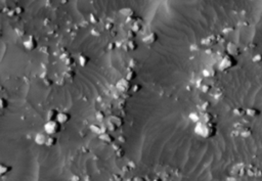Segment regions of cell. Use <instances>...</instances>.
I'll use <instances>...</instances> for the list:
<instances>
[{"label": "cell", "mask_w": 262, "mask_h": 181, "mask_svg": "<svg viewBox=\"0 0 262 181\" xmlns=\"http://www.w3.org/2000/svg\"><path fill=\"white\" fill-rule=\"evenodd\" d=\"M62 130V124L57 120L47 121L44 125V131L47 135H56Z\"/></svg>", "instance_id": "7a4b0ae2"}, {"label": "cell", "mask_w": 262, "mask_h": 181, "mask_svg": "<svg viewBox=\"0 0 262 181\" xmlns=\"http://www.w3.org/2000/svg\"><path fill=\"white\" fill-rule=\"evenodd\" d=\"M91 130L93 131L94 133H97V134H101V133H103V131H101V128L98 127V126L92 125L91 126Z\"/></svg>", "instance_id": "2e32d148"}, {"label": "cell", "mask_w": 262, "mask_h": 181, "mask_svg": "<svg viewBox=\"0 0 262 181\" xmlns=\"http://www.w3.org/2000/svg\"><path fill=\"white\" fill-rule=\"evenodd\" d=\"M47 140V136L43 133H38L36 136H35V142L38 145H45Z\"/></svg>", "instance_id": "52a82bcc"}, {"label": "cell", "mask_w": 262, "mask_h": 181, "mask_svg": "<svg viewBox=\"0 0 262 181\" xmlns=\"http://www.w3.org/2000/svg\"><path fill=\"white\" fill-rule=\"evenodd\" d=\"M96 119H98V120H104V114L103 113V111H97V113H96Z\"/></svg>", "instance_id": "ffe728a7"}, {"label": "cell", "mask_w": 262, "mask_h": 181, "mask_svg": "<svg viewBox=\"0 0 262 181\" xmlns=\"http://www.w3.org/2000/svg\"><path fill=\"white\" fill-rule=\"evenodd\" d=\"M57 142V138L54 135H48L47 136V140L45 145L48 146V147H51V146H54Z\"/></svg>", "instance_id": "9c48e42d"}, {"label": "cell", "mask_w": 262, "mask_h": 181, "mask_svg": "<svg viewBox=\"0 0 262 181\" xmlns=\"http://www.w3.org/2000/svg\"><path fill=\"white\" fill-rule=\"evenodd\" d=\"M11 169L12 168L11 167V166L6 165V164H1V166H0V174L5 175V174H7V173L11 172Z\"/></svg>", "instance_id": "7c38bea8"}, {"label": "cell", "mask_w": 262, "mask_h": 181, "mask_svg": "<svg viewBox=\"0 0 262 181\" xmlns=\"http://www.w3.org/2000/svg\"><path fill=\"white\" fill-rule=\"evenodd\" d=\"M194 132L198 135L202 136V137L210 138L215 135L216 128L212 124V122H201V121H199L198 123H196V126H194Z\"/></svg>", "instance_id": "6da1fadb"}, {"label": "cell", "mask_w": 262, "mask_h": 181, "mask_svg": "<svg viewBox=\"0 0 262 181\" xmlns=\"http://www.w3.org/2000/svg\"><path fill=\"white\" fill-rule=\"evenodd\" d=\"M0 102H1V108L2 110H4V108H7V105H8V101H7L5 98H1V100H0Z\"/></svg>", "instance_id": "ac0fdd59"}, {"label": "cell", "mask_w": 262, "mask_h": 181, "mask_svg": "<svg viewBox=\"0 0 262 181\" xmlns=\"http://www.w3.org/2000/svg\"><path fill=\"white\" fill-rule=\"evenodd\" d=\"M110 121H112V122H113L114 124H116V125L118 126V128H119V127H121V126L124 124L123 120H122V119L120 118V117H118V116H115V117L113 116V117H111V119H110Z\"/></svg>", "instance_id": "4fadbf2b"}, {"label": "cell", "mask_w": 262, "mask_h": 181, "mask_svg": "<svg viewBox=\"0 0 262 181\" xmlns=\"http://www.w3.org/2000/svg\"><path fill=\"white\" fill-rule=\"evenodd\" d=\"M117 87H118L119 90L124 91V92L129 91L131 88L130 81H129L128 79H121V80L118 82V84H117Z\"/></svg>", "instance_id": "277c9868"}, {"label": "cell", "mask_w": 262, "mask_h": 181, "mask_svg": "<svg viewBox=\"0 0 262 181\" xmlns=\"http://www.w3.org/2000/svg\"><path fill=\"white\" fill-rule=\"evenodd\" d=\"M135 76H136V75H135V73H134L133 71H129V74H128V75H127L126 79H128V80L130 81V80H132V79H133Z\"/></svg>", "instance_id": "d6986e66"}, {"label": "cell", "mask_w": 262, "mask_h": 181, "mask_svg": "<svg viewBox=\"0 0 262 181\" xmlns=\"http://www.w3.org/2000/svg\"><path fill=\"white\" fill-rule=\"evenodd\" d=\"M202 118L204 119V122H211V121H212V117L210 116V114H208V113L204 114Z\"/></svg>", "instance_id": "e0dca14e"}, {"label": "cell", "mask_w": 262, "mask_h": 181, "mask_svg": "<svg viewBox=\"0 0 262 181\" xmlns=\"http://www.w3.org/2000/svg\"><path fill=\"white\" fill-rule=\"evenodd\" d=\"M157 41V35L155 33H149L148 36L146 37V38L143 39V42L144 43H154V42Z\"/></svg>", "instance_id": "30bf717a"}, {"label": "cell", "mask_w": 262, "mask_h": 181, "mask_svg": "<svg viewBox=\"0 0 262 181\" xmlns=\"http://www.w3.org/2000/svg\"><path fill=\"white\" fill-rule=\"evenodd\" d=\"M56 120L61 124L68 123L69 121L71 120V114L68 113V111H59Z\"/></svg>", "instance_id": "5b68a950"}, {"label": "cell", "mask_w": 262, "mask_h": 181, "mask_svg": "<svg viewBox=\"0 0 262 181\" xmlns=\"http://www.w3.org/2000/svg\"><path fill=\"white\" fill-rule=\"evenodd\" d=\"M233 59L231 56H229V55L225 56V58L222 59V61L220 63V69L221 70H226V69L233 67Z\"/></svg>", "instance_id": "8992f818"}, {"label": "cell", "mask_w": 262, "mask_h": 181, "mask_svg": "<svg viewBox=\"0 0 262 181\" xmlns=\"http://www.w3.org/2000/svg\"><path fill=\"white\" fill-rule=\"evenodd\" d=\"M78 61H79V64H81V66L85 67L86 64H88V61H89V58H87V56H86V55H84V54H80L79 58H78Z\"/></svg>", "instance_id": "5bb4252c"}, {"label": "cell", "mask_w": 262, "mask_h": 181, "mask_svg": "<svg viewBox=\"0 0 262 181\" xmlns=\"http://www.w3.org/2000/svg\"><path fill=\"white\" fill-rule=\"evenodd\" d=\"M99 137H101V140L104 141V142H107V143H111V142H113V141H114L113 136H112L111 134H109V133H107V132H104V133H101V134H99Z\"/></svg>", "instance_id": "ba28073f"}, {"label": "cell", "mask_w": 262, "mask_h": 181, "mask_svg": "<svg viewBox=\"0 0 262 181\" xmlns=\"http://www.w3.org/2000/svg\"><path fill=\"white\" fill-rule=\"evenodd\" d=\"M23 45L27 50H34L35 48L38 45V42L35 39L33 36H29L28 38H26L23 42Z\"/></svg>", "instance_id": "3957f363"}, {"label": "cell", "mask_w": 262, "mask_h": 181, "mask_svg": "<svg viewBox=\"0 0 262 181\" xmlns=\"http://www.w3.org/2000/svg\"><path fill=\"white\" fill-rule=\"evenodd\" d=\"M189 119H191L193 122L194 123H198L200 120H201V117L198 115L197 113H191V115H189Z\"/></svg>", "instance_id": "9a60e30c"}, {"label": "cell", "mask_w": 262, "mask_h": 181, "mask_svg": "<svg viewBox=\"0 0 262 181\" xmlns=\"http://www.w3.org/2000/svg\"><path fill=\"white\" fill-rule=\"evenodd\" d=\"M57 115H59V111L54 108H52L48 111L47 114V121H52V120H56L57 118Z\"/></svg>", "instance_id": "8fae6325"}]
</instances>
